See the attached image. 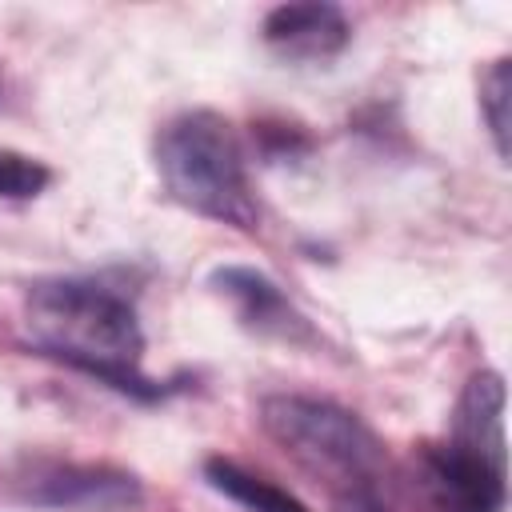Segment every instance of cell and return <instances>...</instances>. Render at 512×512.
Segmentation results:
<instances>
[{"instance_id":"5b68a950","label":"cell","mask_w":512,"mask_h":512,"mask_svg":"<svg viewBox=\"0 0 512 512\" xmlns=\"http://www.w3.org/2000/svg\"><path fill=\"white\" fill-rule=\"evenodd\" d=\"M208 284L232 304L236 320L268 340H284V344H316L312 324L304 320V312L284 296V288L264 276L260 268L248 264H224L208 276Z\"/></svg>"},{"instance_id":"6da1fadb","label":"cell","mask_w":512,"mask_h":512,"mask_svg":"<svg viewBox=\"0 0 512 512\" xmlns=\"http://www.w3.org/2000/svg\"><path fill=\"white\" fill-rule=\"evenodd\" d=\"M24 316L32 344L44 356L96 376L132 400H160L168 392L140 368L144 328L124 288L96 276H44L28 284Z\"/></svg>"},{"instance_id":"7a4b0ae2","label":"cell","mask_w":512,"mask_h":512,"mask_svg":"<svg viewBox=\"0 0 512 512\" xmlns=\"http://www.w3.org/2000/svg\"><path fill=\"white\" fill-rule=\"evenodd\" d=\"M156 172L164 192L216 224L256 232L260 228V200L252 192L248 156L236 128L212 108H188L160 124L152 140Z\"/></svg>"},{"instance_id":"ba28073f","label":"cell","mask_w":512,"mask_h":512,"mask_svg":"<svg viewBox=\"0 0 512 512\" xmlns=\"http://www.w3.org/2000/svg\"><path fill=\"white\" fill-rule=\"evenodd\" d=\"M452 444H464L496 464H508L504 448V376L484 368L472 372L452 416Z\"/></svg>"},{"instance_id":"9c48e42d","label":"cell","mask_w":512,"mask_h":512,"mask_svg":"<svg viewBox=\"0 0 512 512\" xmlns=\"http://www.w3.org/2000/svg\"><path fill=\"white\" fill-rule=\"evenodd\" d=\"M204 480H208L220 496H228L232 504H240V508H248V512H312L304 500H296L292 492L276 488L272 480H264V476H256V472H248V468H240V464L228 460V456H208V460H204Z\"/></svg>"},{"instance_id":"30bf717a","label":"cell","mask_w":512,"mask_h":512,"mask_svg":"<svg viewBox=\"0 0 512 512\" xmlns=\"http://www.w3.org/2000/svg\"><path fill=\"white\" fill-rule=\"evenodd\" d=\"M508 100H512V60L500 56L480 80V116L488 124V136L500 160H508Z\"/></svg>"},{"instance_id":"8fae6325","label":"cell","mask_w":512,"mask_h":512,"mask_svg":"<svg viewBox=\"0 0 512 512\" xmlns=\"http://www.w3.org/2000/svg\"><path fill=\"white\" fill-rule=\"evenodd\" d=\"M52 184V168L36 156L0 148V200H36Z\"/></svg>"},{"instance_id":"7c38bea8","label":"cell","mask_w":512,"mask_h":512,"mask_svg":"<svg viewBox=\"0 0 512 512\" xmlns=\"http://www.w3.org/2000/svg\"><path fill=\"white\" fill-rule=\"evenodd\" d=\"M336 512H388L372 484H344L336 488Z\"/></svg>"},{"instance_id":"8992f818","label":"cell","mask_w":512,"mask_h":512,"mask_svg":"<svg viewBox=\"0 0 512 512\" xmlns=\"http://www.w3.org/2000/svg\"><path fill=\"white\" fill-rule=\"evenodd\" d=\"M428 488L444 512H504L508 464H496L464 444H440L424 456Z\"/></svg>"},{"instance_id":"52a82bcc","label":"cell","mask_w":512,"mask_h":512,"mask_svg":"<svg viewBox=\"0 0 512 512\" xmlns=\"http://www.w3.org/2000/svg\"><path fill=\"white\" fill-rule=\"evenodd\" d=\"M264 44L292 64H324L336 60L348 40H352V24L336 4L324 0H304V4H276L264 24H260Z\"/></svg>"},{"instance_id":"277c9868","label":"cell","mask_w":512,"mask_h":512,"mask_svg":"<svg viewBox=\"0 0 512 512\" xmlns=\"http://www.w3.org/2000/svg\"><path fill=\"white\" fill-rule=\"evenodd\" d=\"M12 488L20 504L64 512H128L144 500V488L132 472L80 460H32Z\"/></svg>"},{"instance_id":"3957f363","label":"cell","mask_w":512,"mask_h":512,"mask_svg":"<svg viewBox=\"0 0 512 512\" xmlns=\"http://www.w3.org/2000/svg\"><path fill=\"white\" fill-rule=\"evenodd\" d=\"M260 428L308 468L332 472L344 484H372L384 468V444L344 404L324 396L276 392L260 404Z\"/></svg>"},{"instance_id":"4fadbf2b","label":"cell","mask_w":512,"mask_h":512,"mask_svg":"<svg viewBox=\"0 0 512 512\" xmlns=\"http://www.w3.org/2000/svg\"><path fill=\"white\" fill-rule=\"evenodd\" d=\"M0 92H4V72H0Z\"/></svg>"}]
</instances>
